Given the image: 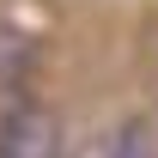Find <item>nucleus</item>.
Returning a JSON list of instances; mask_svg holds the SVG:
<instances>
[{"instance_id":"7ed1b4c3","label":"nucleus","mask_w":158,"mask_h":158,"mask_svg":"<svg viewBox=\"0 0 158 158\" xmlns=\"http://www.w3.org/2000/svg\"><path fill=\"white\" fill-rule=\"evenodd\" d=\"M85 158H103V152H85Z\"/></svg>"},{"instance_id":"f03ea898","label":"nucleus","mask_w":158,"mask_h":158,"mask_svg":"<svg viewBox=\"0 0 158 158\" xmlns=\"http://www.w3.org/2000/svg\"><path fill=\"white\" fill-rule=\"evenodd\" d=\"M31 55H37V49H31V37H24V31H12V24H0V79H6V85H19V79H24Z\"/></svg>"},{"instance_id":"f257e3e1","label":"nucleus","mask_w":158,"mask_h":158,"mask_svg":"<svg viewBox=\"0 0 158 158\" xmlns=\"http://www.w3.org/2000/svg\"><path fill=\"white\" fill-rule=\"evenodd\" d=\"M103 158H158V146H152V128H146L140 116L116 122V134H110V146H103Z\"/></svg>"}]
</instances>
